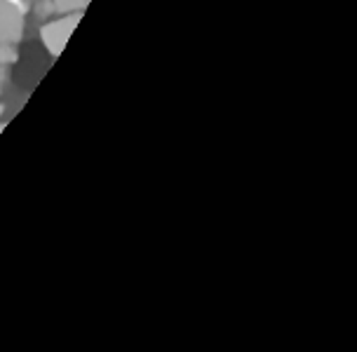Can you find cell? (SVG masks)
<instances>
[{"mask_svg": "<svg viewBox=\"0 0 357 352\" xmlns=\"http://www.w3.org/2000/svg\"><path fill=\"white\" fill-rule=\"evenodd\" d=\"M3 130H5V125H0V134H3Z\"/></svg>", "mask_w": 357, "mask_h": 352, "instance_id": "6", "label": "cell"}, {"mask_svg": "<svg viewBox=\"0 0 357 352\" xmlns=\"http://www.w3.org/2000/svg\"><path fill=\"white\" fill-rule=\"evenodd\" d=\"M24 19H26L24 0H0V40L12 45L22 40Z\"/></svg>", "mask_w": 357, "mask_h": 352, "instance_id": "2", "label": "cell"}, {"mask_svg": "<svg viewBox=\"0 0 357 352\" xmlns=\"http://www.w3.org/2000/svg\"><path fill=\"white\" fill-rule=\"evenodd\" d=\"M19 59L17 49L12 47V43H3L0 40V66H8V63H15Z\"/></svg>", "mask_w": 357, "mask_h": 352, "instance_id": "4", "label": "cell"}, {"mask_svg": "<svg viewBox=\"0 0 357 352\" xmlns=\"http://www.w3.org/2000/svg\"><path fill=\"white\" fill-rule=\"evenodd\" d=\"M82 19V12H68L66 17L59 19V22H50L45 24L40 29V38H43V45L52 56H61L63 47H66L68 38L75 31V26L80 24Z\"/></svg>", "mask_w": 357, "mask_h": 352, "instance_id": "1", "label": "cell"}, {"mask_svg": "<svg viewBox=\"0 0 357 352\" xmlns=\"http://www.w3.org/2000/svg\"><path fill=\"white\" fill-rule=\"evenodd\" d=\"M89 5V0H52V10L54 12H82Z\"/></svg>", "mask_w": 357, "mask_h": 352, "instance_id": "3", "label": "cell"}, {"mask_svg": "<svg viewBox=\"0 0 357 352\" xmlns=\"http://www.w3.org/2000/svg\"><path fill=\"white\" fill-rule=\"evenodd\" d=\"M3 80H5V68L0 66V89H3ZM3 111H5V106H3V101H0V115H3Z\"/></svg>", "mask_w": 357, "mask_h": 352, "instance_id": "5", "label": "cell"}]
</instances>
